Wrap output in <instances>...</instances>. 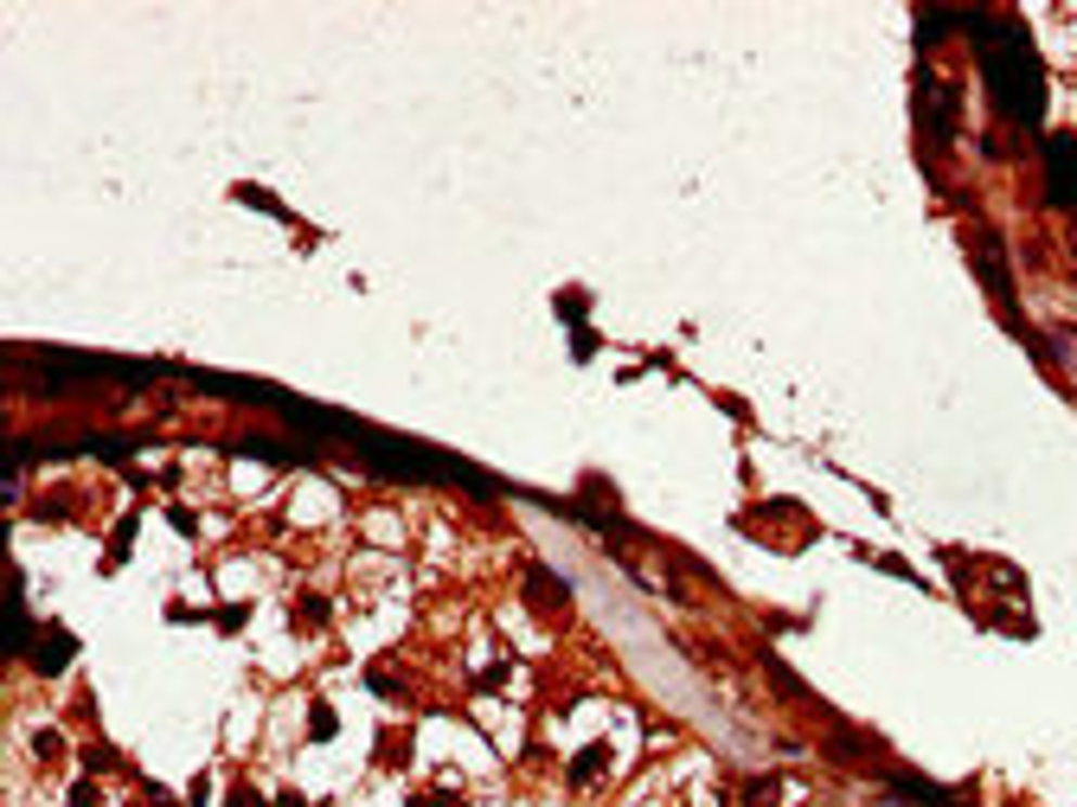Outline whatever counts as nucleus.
I'll return each instance as SVG.
<instances>
[{"instance_id":"nucleus-1","label":"nucleus","mask_w":1077,"mask_h":807,"mask_svg":"<svg viewBox=\"0 0 1077 807\" xmlns=\"http://www.w3.org/2000/svg\"><path fill=\"white\" fill-rule=\"evenodd\" d=\"M995 46H988V84H995V103H1001L1013 123H1039V59L1026 46L1020 26H982Z\"/></svg>"},{"instance_id":"nucleus-2","label":"nucleus","mask_w":1077,"mask_h":807,"mask_svg":"<svg viewBox=\"0 0 1077 807\" xmlns=\"http://www.w3.org/2000/svg\"><path fill=\"white\" fill-rule=\"evenodd\" d=\"M1046 161H1052V200L1072 205L1077 200V141H1072V134H1052Z\"/></svg>"}]
</instances>
